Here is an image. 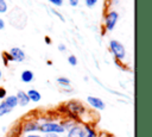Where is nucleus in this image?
Masks as SVG:
<instances>
[{
	"mask_svg": "<svg viewBox=\"0 0 152 137\" xmlns=\"http://www.w3.org/2000/svg\"><path fill=\"white\" fill-rule=\"evenodd\" d=\"M39 131H42L44 133H63L65 130L58 123L45 122V123H43V124L39 125Z\"/></svg>",
	"mask_w": 152,
	"mask_h": 137,
	"instance_id": "nucleus-1",
	"label": "nucleus"
},
{
	"mask_svg": "<svg viewBox=\"0 0 152 137\" xmlns=\"http://www.w3.org/2000/svg\"><path fill=\"white\" fill-rule=\"evenodd\" d=\"M109 48H110V51L113 52L114 57L116 60H124L126 57V50H125V46L119 42V41H115V39H112L109 42Z\"/></svg>",
	"mask_w": 152,
	"mask_h": 137,
	"instance_id": "nucleus-2",
	"label": "nucleus"
},
{
	"mask_svg": "<svg viewBox=\"0 0 152 137\" xmlns=\"http://www.w3.org/2000/svg\"><path fill=\"white\" fill-rule=\"evenodd\" d=\"M118 18H119V14L115 11H112V12H109L106 15V18H104V25H106V29L108 31H112L115 27L116 21H118Z\"/></svg>",
	"mask_w": 152,
	"mask_h": 137,
	"instance_id": "nucleus-3",
	"label": "nucleus"
},
{
	"mask_svg": "<svg viewBox=\"0 0 152 137\" xmlns=\"http://www.w3.org/2000/svg\"><path fill=\"white\" fill-rule=\"evenodd\" d=\"M87 101H88V104H89L90 106H93V107L96 108V110H104V107H106V105H104V102L102 101V99H100V98H97V96H91V95H89V96L87 98Z\"/></svg>",
	"mask_w": 152,
	"mask_h": 137,
	"instance_id": "nucleus-4",
	"label": "nucleus"
},
{
	"mask_svg": "<svg viewBox=\"0 0 152 137\" xmlns=\"http://www.w3.org/2000/svg\"><path fill=\"white\" fill-rule=\"evenodd\" d=\"M8 54L12 56V60L15 62H23L25 60V52L20 48H12Z\"/></svg>",
	"mask_w": 152,
	"mask_h": 137,
	"instance_id": "nucleus-5",
	"label": "nucleus"
},
{
	"mask_svg": "<svg viewBox=\"0 0 152 137\" xmlns=\"http://www.w3.org/2000/svg\"><path fill=\"white\" fill-rule=\"evenodd\" d=\"M84 136H86L84 129L81 127L80 125H74V126L69 130L66 137H84Z\"/></svg>",
	"mask_w": 152,
	"mask_h": 137,
	"instance_id": "nucleus-6",
	"label": "nucleus"
},
{
	"mask_svg": "<svg viewBox=\"0 0 152 137\" xmlns=\"http://www.w3.org/2000/svg\"><path fill=\"white\" fill-rule=\"evenodd\" d=\"M15 96H17V100H18V105H20V106H26V105H28L30 99H28L26 92H24V91H18V93H17Z\"/></svg>",
	"mask_w": 152,
	"mask_h": 137,
	"instance_id": "nucleus-7",
	"label": "nucleus"
},
{
	"mask_svg": "<svg viewBox=\"0 0 152 137\" xmlns=\"http://www.w3.org/2000/svg\"><path fill=\"white\" fill-rule=\"evenodd\" d=\"M68 107L70 108V111H71L72 113H76V114L82 113V112L84 111L83 106H82L80 102H77V101H70V102L68 104Z\"/></svg>",
	"mask_w": 152,
	"mask_h": 137,
	"instance_id": "nucleus-8",
	"label": "nucleus"
},
{
	"mask_svg": "<svg viewBox=\"0 0 152 137\" xmlns=\"http://www.w3.org/2000/svg\"><path fill=\"white\" fill-rule=\"evenodd\" d=\"M26 94H27L30 101H33V102H38L42 99L40 93L38 91H36V89H30L28 92H26Z\"/></svg>",
	"mask_w": 152,
	"mask_h": 137,
	"instance_id": "nucleus-9",
	"label": "nucleus"
},
{
	"mask_svg": "<svg viewBox=\"0 0 152 137\" xmlns=\"http://www.w3.org/2000/svg\"><path fill=\"white\" fill-rule=\"evenodd\" d=\"M33 77H34V75H33V71H31V70H24L20 75L21 81L25 83H30L33 80Z\"/></svg>",
	"mask_w": 152,
	"mask_h": 137,
	"instance_id": "nucleus-10",
	"label": "nucleus"
},
{
	"mask_svg": "<svg viewBox=\"0 0 152 137\" xmlns=\"http://www.w3.org/2000/svg\"><path fill=\"white\" fill-rule=\"evenodd\" d=\"M39 130V124L37 122H27L24 125V132H31V131H37Z\"/></svg>",
	"mask_w": 152,
	"mask_h": 137,
	"instance_id": "nucleus-11",
	"label": "nucleus"
},
{
	"mask_svg": "<svg viewBox=\"0 0 152 137\" xmlns=\"http://www.w3.org/2000/svg\"><path fill=\"white\" fill-rule=\"evenodd\" d=\"M5 102H6L12 110L18 105V100H17V96H15V95H10V96H7V98L5 99Z\"/></svg>",
	"mask_w": 152,
	"mask_h": 137,
	"instance_id": "nucleus-12",
	"label": "nucleus"
},
{
	"mask_svg": "<svg viewBox=\"0 0 152 137\" xmlns=\"http://www.w3.org/2000/svg\"><path fill=\"white\" fill-rule=\"evenodd\" d=\"M12 111V108L5 102V101H2L1 104H0V117L1 116H5V114H7V113H10Z\"/></svg>",
	"mask_w": 152,
	"mask_h": 137,
	"instance_id": "nucleus-13",
	"label": "nucleus"
},
{
	"mask_svg": "<svg viewBox=\"0 0 152 137\" xmlns=\"http://www.w3.org/2000/svg\"><path fill=\"white\" fill-rule=\"evenodd\" d=\"M84 132H86V136H84V137H95V136H96L95 131H94L90 126H88V125L84 126Z\"/></svg>",
	"mask_w": 152,
	"mask_h": 137,
	"instance_id": "nucleus-14",
	"label": "nucleus"
},
{
	"mask_svg": "<svg viewBox=\"0 0 152 137\" xmlns=\"http://www.w3.org/2000/svg\"><path fill=\"white\" fill-rule=\"evenodd\" d=\"M57 82H58L61 86H66V87L70 85V80H69L68 77H64V76L58 77V79H57Z\"/></svg>",
	"mask_w": 152,
	"mask_h": 137,
	"instance_id": "nucleus-15",
	"label": "nucleus"
},
{
	"mask_svg": "<svg viewBox=\"0 0 152 137\" xmlns=\"http://www.w3.org/2000/svg\"><path fill=\"white\" fill-rule=\"evenodd\" d=\"M68 62L71 64V66H76L77 64V58H76V56L75 55H70L69 57H68Z\"/></svg>",
	"mask_w": 152,
	"mask_h": 137,
	"instance_id": "nucleus-16",
	"label": "nucleus"
},
{
	"mask_svg": "<svg viewBox=\"0 0 152 137\" xmlns=\"http://www.w3.org/2000/svg\"><path fill=\"white\" fill-rule=\"evenodd\" d=\"M7 11V5L5 0H0V13H5Z\"/></svg>",
	"mask_w": 152,
	"mask_h": 137,
	"instance_id": "nucleus-17",
	"label": "nucleus"
},
{
	"mask_svg": "<svg viewBox=\"0 0 152 137\" xmlns=\"http://www.w3.org/2000/svg\"><path fill=\"white\" fill-rule=\"evenodd\" d=\"M84 2H86V5H87V7L91 8V7L95 6V4L97 2V0H84Z\"/></svg>",
	"mask_w": 152,
	"mask_h": 137,
	"instance_id": "nucleus-18",
	"label": "nucleus"
},
{
	"mask_svg": "<svg viewBox=\"0 0 152 137\" xmlns=\"http://www.w3.org/2000/svg\"><path fill=\"white\" fill-rule=\"evenodd\" d=\"M61 125L64 127V130H68V131H69V130H70L75 124H74V123H69V122H68V123H63V124H61Z\"/></svg>",
	"mask_w": 152,
	"mask_h": 137,
	"instance_id": "nucleus-19",
	"label": "nucleus"
},
{
	"mask_svg": "<svg viewBox=\"0 0 152 137\" xmlns=\"http://www.w3.org/2000/svg\"><path fill=\"white\" fill-rule=\"evenodd\" d=\"M52 5H55V6H57V7H59V6H62L63 5V0H49Z\"/></svg>",
	"mask_w": 152,
	"mask_h": 137,
	"instance_id": "nucleus-20",
	"label": "nucleus"
},
{
	"mask_svg": "<svg viewBox=\"0 0 152 137\" xmlns=\"http://www.w3.org/2000/svg\"><path fill=\"white\" fill-rule=\"evenodd\" d=\"M6 96V89L5 88H0V99H4Z\"/></svg>",
	"mask_w": 152,
	"mask_h": 137,
	"instance_id": "nucleus-21",
	"label": "nucleus"
},
{
	"mask_svg": "<svg viewBox=\"0 0 152 137\" xmlns=\"http://www.w3.org/2000/svg\"><path fill=\"white\" fill-rule=\"evenodd\" d=\"M52 12H53V13H55V14H56V15H57V17H58V18H59L62 21H64V18H63V15H62L59 12H57L56 10H52Z\"/></svg>",
	"mask_w": 152,
	"mask_h": 137,
	"instance_id": "nucleus-22",
	"label": "nucleus"
},
{
	"mask_svg": "<svg viewBox=\"0 0 152 137\" xmlns=\"http://www.w3.org/2000/svg\"><path fill=\"white\" fill-rule=\"evenodd\" d=\"M69 4H70V6L76 7L78 5V0H69Z\"/></svg>",
	"mask_w": 152,
	"mask_h": 137,
	"instance_id": "nucleus-23",
	"label": "nucleus"
},
{
	"mask_svg": "<svg viewBox=\"0 0 152 137\" xmlns=\"http://www.w3.org/2000/svg\"><path fill=\"white\" fill-rule=\"evenodd\" d=\"M65 49H66V48H65L64 44H59V45H58V50H59V51H64Z\"/></svg>",
	"mask_w": 152,
	"mask_h": 137,
	"instance_id": "nucleus-24",
	"label": "nucleus"
},
{
	"mask_svg": "<svg viewBox=\"0 0 152 137\" xmlns=\"http://www.w3.org/2000/svg\"><path fill=\"white\" fill-rule=\"evenodd\" d=\"M4 27H5V21H4V19L0 18V30H4Z\"/></svg>",
	"mask_w": 152,
	"mask_h": 137,
	"instance_id": "nucleus-25",
	"label": "nucleus"
},
{
	"mask_svg": "<svg viewBox=\"0 0 152 137\" xmlns=\"http://www.w3.org/2000/svg\"><path fill=\"white\" fill-rule=\"evenodd\" d=\"M45 137H59L57 133H45Z\"/></svg>",
	"mask_w": 152,
	"mask_h": 137,
	"instance_id": "nucleus-26",
	"label": "nucleus"
},
{
	"mask_svg": "<svg viewBox=\"0 0 152 137\" xmlns=\"http://www.w3.org/2000/svg\"><path fill=\"white\" fill-rule=\"evenodd\" d=\"M45 42H46L48 44H50V43H51V39H50L49 37H45Z\"/></svg>",
	"mask_w": 152,
	"mask_h": 137,
	"instance_id": "nucleus-27",
	"label": "nucleus"
},
{
	"mask_svg": "<svg viewBox=\"0 0 152 137\" xmlns=\"http://www.w3.org/2000/svg\"><path fill=\"white\" fill-rule=\"evenodd\" d=\"M26 137H42V136H39V135H28Z\"/></svg>",
	"mask_w": 152,
	"mask_h": 137,
	"instance_id": "nucleus-28",
	"label": "nucleus"
},
{
	"mask_svg": "<svg viewBox=\"0 0 152 137\" xmlns=\"http://www.w3.org/2000/svg\"><path fill=\"white\" fill-rule=\"evenodd\" d=\"M1 76H2V74H1V70H0V79H1Z\"/></svg>",
	"mask_w": 152,
	"mask_h": 137,
	"instance_id": "nucleus-29",
	"label": "nucleus"
}]
</instances>
